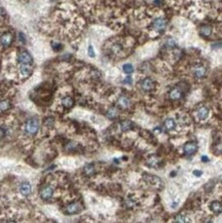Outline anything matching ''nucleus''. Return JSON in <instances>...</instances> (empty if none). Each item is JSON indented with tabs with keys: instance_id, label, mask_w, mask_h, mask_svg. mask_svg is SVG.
<instances>
[{
	"instance_id": "f257e3e1",
	"label": "nucleus",
	"mask_w": 222,
	"mask_h": 223,
	"mask_svg": "<svg viewBox=\"0 0 222 223\" xmlns=\"http://www.w3.org/2000/svg\"><path fill=\"white\" fill-rule=\"evenodd\" d=\"M24 132L29 136H35L39 131V120L37 118H30L24 125Z\"/></svg>"
},
{
	"instance_id": "f03ea898",
	"label": "nucleus",
	"mask_w": 222,
	"mask_h": 223,
	"mask_svg": "<svg viewBox=\"0 0 222 223\" xmlns=\"http://www.w3.org/2000/svg\"><path fill=\"white\" fill-rule=\"evenodd\" d=\"M39 194H40V197L43 200H49L52 199V196H54V189L50 185H43L39 190Z\"/></svg>"
},
{
	"instance_id": "7ed1b4c3",
	"label": "nucleus",
	"mask_w": 222,
	"mask_h": 223,
	"mask_svg": "<svg viewBox=\"0 0 222 223\" xmlns=\"http://www.w3.org/2000/svg\"><path fill=\"white\" fill-rule=\"evenodd\" d=\"M16 60L20 64H31L32 63V57L27 50L22 49L18 53V56H16Z\"/></svg>"
},
{
	"instance_id": "20e7f679",
	"label": "nucleus",
	"mask_w": 222,
	"mask_h": 223,
	"mask_svg": "<svg viewBox=\"0 0 222 223\" xmlns=\"http://www.w3.org/2000/svg\"><path fill=\"white\" fill-rule=\"evenodd\" d=\"M13 35L10 32H5L2 35H0V46L3 47H8L13 43Z\"/></svg>"
},
{
	"instance_id": "39448f33",
	"label": "nucleus",
	"mask_w": 222,
	"mask_h": 223,
	"mask_svg": "<svg viewBox=\"0 0 222 223\" xmlns=\"http://www.w3.org/2000/svg\"><path fill=\"white\" fill-rule=\"evenodd\" d=\"M166 26H167V21L164 18H157L152 22V29L157 31V32L164 31Z\"/></svg>"
},
{
	"instance_id": "423d86ee",
	"label": "nucleus",
	"mask_w": 222,
	"mask_h": 223,
	"mask_svg": "<svg viewBox=\"0 0 222 223\" xmlns=\"http://www.w3.org/2000/svg\"><path fill=\"white\" fill-rule=\"evenodd\" d=\"M192 73H193V76H195V78H198V79H202V78H204L205 76H206L207 70L203 65H195L192 69Z\"/></svg>"
},
{
	"instance_id": "0eeeda50",
	"label": "nucleus",
	"mask_w": 222,
	"mask_h": 223,
	"mask_svg": "<svg viewBox=\"0 0 222 223\" xmlns=\"http://www.w3.org/2000/svg\"><path fill=\"white\" fill-rule=\"evenodd\" d=\"M19 73L21 77H29L32 73V67L30 64H21L19 68Z\"/></svg>"
},
{
	"instance_id": "6e6552de",
	"label": "nucleus",
	"mask_w": 222,
	"mask_h": 223,
	"mask_svg": "<svg viewBox=\"0 0 222 223\" xmlns=\"http://www.w3.org/2000/svg\"><path fill=\"white\" fill-rule=\"evenodd\" d=\"M154 81L151 78H144L143 80L140 81V87L145 92H149L154 87Z\"/></svg>"
},
{
	"instance_id": "1a4fd4ad",
	"label": "nucleus",
	"mask_w": 222,
	"mask_h": 223,
	"mask_svg": "<svg viewBox=\"0 0 222 223\" xmlns=\"http://www.w3.org/2000/svg\"><path fill=\"white\" fill-rule=\"evenodd\" d=\"M117 105H118L122 109H129L132 105V102L130 98H128L126 96L122 95L117 99Z\"/></svg>"
},
{
	"instance_id": "9d476101",
	"label": "nucleus",
	"mask_w": 222,
	"mask_h": 223,
	"mask_svg": "<svg viewBox=\"0 0 222 223\" xmlns=\"http://www.w3.org/2000/svg\"><path fill=\"white\" fill-rule=\"evenodd\" d=\"M66 213L67 214H77L81 211V206L78 203H72V204L68 205L66 207Z\"/></svg>"
},
{
	"instance_id": "9b49d317",
	"label": "nucleus",
	"mask_w": 222,
	"mask_h": 223,
	"mask_svg": "<svg viewBox=\"0 0 222 223\" xmlns=\"http://www.w3.org/2000/svg\"><path fill=\"white\" fill-rule=\"evenodd\" d=\"M183 150L186 154H195L198 150V145L195 142H188L184 145Z\"/></svg>"
},
{
	"instance_id": "f8f14e48",
	"label": "nucleus",
	"mask_w": 222,
	"mask_h": 223,
	"mask_svg": "<svg viewBox=\"0 0 222 223\" xmlns=\"http://www.w3.org/2000/svg\"><path fill=\"white\" fill-rule=\"evenodd\" d=\"M19 191L23 196H28L31 193V185L28 182L22 183L19 187Z\"/></svg>"
},
{
	"instance_id": "ddd939ff",
	"label": "nucleus",
	"mask_w": 222,
	"mask_h": 223,
	"mask_svg": "<svg viewBox=\"0 0 222 223\" xmlns=\"http://www.w3.org/2000/svg\"><path fill=\"white\" fill-rule=\"evenodd\" d=\"M196 115H198V117L199 119H202V120L206 119V118L209 116V109H208L206 106H201L198 109V111H196Z\"/></svg>"
},
{
	"instance_id": "4468645a",
	"label": "nucleus",
	"mask_w": 222,
	"mask_h": 223,
	"mask_svg": "<svg viewBox=\"0 0 222 223\" xmlns=\"http://www.w3.org/2000/svg\"><path fill=\"white\" fill-rule=\"evenodd\" d=\"M212 27L209 26V25H203L201 28H199V34L204 37H209V36L212 34Z\"/></svg>"
},
{
	"instance_id": "2eb2a0df",
	"label": "nucleus",
	"mask_w": 222,
	"mask_h": 223,
	"mask_svg": "<svg viewBox=\"0 0 222 223\" xmlns=\"http://www.w3.org/2000/svg\"><path fill=\"white\" fill-rule=\"evenodd\" d=\"M210 209L212 210L213 213L215 214H220L222 212V204L220 202H217V200H215V202H213L212 204L210 205Z\"/></svg>"
},
{
	"instance_id": "dca6fc26",
	"label": "nucleus",
	"mask_w": 222,
	"mask_h": 223,
	"mask_svg": "<svg viewBox=\"0 0 222 223\" xmlns=\"http://www.w3.org/2000/svg\"><path fill=\"white\" fill-rule=\"evenodd\" d=\"M12 107V103H10L9 100L7 99H1L0 100V111H7V110L10 109Z\"/></svg>"
},
{
	"instance_id": "f3484780",
	"label": "nucleus",
	"mask_w": 222,
	"mask_h": 223,
	"mask_svg": "<svg viewBox=\"0 0 222 223\" xmlns=\"http://www.w3.org/2000/svg\"><path fill=\"white\" fill-rule=\"evenodd\" d=\"M169 96H170V98L172 99V100H178V99L181 98L182 92H181L180 89H178V87H175V89H173L172 91L170 92Z\"/></svg>"
},
{
	"instance_id": "a211bd4d",
	"label": "nucleus",
	"mask_w": 222,
	"mask_h": 223,
	"mask_svg": "<svg viewBox=\"0 0 222 223\" xmlns=\"http://www.w3.org/2000/svg\"><path fill=\"white\" fill-rule=\"evenodd\" d=\"M62 104H63L64 107H66V108H71V107L74 105V100L69 97V96H67V97H64L62 99Z\"/></svg>"
},
{
	"instance_id": "6ab92c4d",
	"label": "nucleus",
	"mask_w": 222,
	"mask_h": 223,
	"mask_svg": "<svg viewBox=\"0 0 222 223\" xmlns=\"http://www.w3.org/2000/svg\"><path fill=\"white\" fill-rule=\"evenodd\" d=\"M108 118H110V119H115L117 116H118V111H117L116 108H113V107H111V108H109L107 110V113H106Z\"/></svg>"
},
{
	"instance_id": "aec40b11",
	"label": "nucleus",
	"mask_w": 222,
	"mask_h": 223,
	"mask_svg": "<svg viewBox=\"0 0 222 223\" xmlns=\"http://www.w3.org/2000/svg\"><path fill=\"white\" fill-rule=\"evenodd\" d=\"M132 126H133V122L130 121V120H123V121L120 122V130L123 131V132L131 130Z\"/></svg>"
},
{
	"instance_id": "412c9836",
	"label": "nucleus",
	"mask_w": 222,
	"mask_h": 223,
	"mask_svg": "<svg viewBox=\"0 0 222 223\" xmlns=\"http://www.w3.org/2000/svg\"><path fill=\"white\" fill-rule=\"evenodd\" d=\"M165 126L167 128V130H174L176 126V122L175 120L172 119V118H169L165 121Z\"/></svg>"
},
{
	"instance_id": "4be33fe9",
	"label": "nucleus",
	"mask_w": 222,
	"mask_h": 223,
	"mask_svg": "<svg viewBox=\"0 0 222 223\" xmlns=\"http://www.w3.org/2000/svg\"><path fill=\"white\" fill-rule=\"evenodd\" d=\"M84 173H86L88 176H91L95 173V166L94 165H92V163H89V165H86L84 166Z\"/></svg>"
},
{
	"instance_id": "5701e85b",
	"label": "nucleus",
	"mask_w": 222,
	"mask_h": 223,
	"mask_svg": "<svg viewBox=\"0 0 222 223\" xmlns=\"http://www.w3.org/2000/svg\"><path fill=\"white\" fill-rule=\"evenodd\" d=\"M122 70H123V72L126 73V74H131V73L134 72V67L132 64H125L122 66Z\"/></svg>"
},
{
	"instance_id": "b1692460",
	"label": "nucleus",
	"mask_w": 222,
	"mask_h": 223,
	"mask_svg": "<svg viewBox=\"0 0 222 223\" xmlns=\"http://www.w3.org/2000/svg\"><path fill=\"white\" fill-rule=\"evenodd\" d=\"M175 221L176 222H185V221H186V219H185V217L182 215V214H180V215H177L176 216Z\"/></svg>"
},
{
	"instance_id": "393cba45",
	"label": "nucleus",
	"mask_w": 222,
	"mask_h": 223,
	"mask_svg": "<svg viewBox=\"0 0 222 223\" xmlns=\"http://www.w3.org/2000/svg\"><path fill=\"white\" fill-rule=\"evenodd\" d=\"M54 122H55V121H54L53 118H46L44 125H45L46 126H54Z\"/></svg>"
},
{
	"instance_id": "a878e982",
	"label": "nucleus",
	"mask_w": 222,
	"mask_h": 223,
	"mask_svg": "<svg viewBox=\"0 0 222 223\" xmlns=\"http://www.w3.org/2000/svg\"><path fill=\"white\" fill-rule=\"evenodd\" d=\"M89 57H92V58L95 57V52H94V49H93L92 46H89Z\"/></svg>"
},
{
	"instance_id": "bb28decb",
	"label": "nucleus",
	"mask_w": 222,
	"mask_h": 223,
	"mask_svg": "<svg viewBox=\"0 0 222 223\" xmlns=\"http://www.w3.org/2000/svg\"><path fill=\"white\" fill-rule=\"evenodd\" d=\"M5 135H6V131H5V129H3V128H0V139H2V138H4Z\"/></svg>"
},
{
	"instance_id": "cd10ccee",
	"label": "nucleus",
	"mask_w": 222,
	"mask_h": 223,
	"mask_svg": "<svg viewBox=\"0 0 222 223\" xmlns=\"http://www.w3.org/2000/svg\"><path fill=\"white\" fill-rule=\"evenodd\" d=\"M132 82H133V79H132V77H126L125 80H123V83H126V84H131Z\"/></svg>"
},
{
	"instance_id": "c85d7f7f",
	"label": "nucleus",
	"mask_w": 222,
	"mask_h": 223,
	"mask_svg": "<svg viewBox=\"0 0 222 223\" xmlns=\"http://www.w3.org/2000/svg\"><path fill=\"white\" fill-rule=\"evenodd\" d=\"M193 175H195V176H202L203 175V172L202 171H193Z\"/></svg>"
},
{
	"instance_id": "c756f323",
	"label": "nucleus",
	"mask_w": 222,
	"mask_h": 223,
	"mask_svg": "<svg viewBox=\"0 0 222 223\" xmlns=\"http://www.w3.org/2000/svg\"><path fill=\"white\" fill-rule=\"evenodd\" d=\"M20 40H21L22 42H25V36H24V34L23 33H20Z\"/></svg>"
},
{
	"instance_id": "7c9ffc66",
	"label": "nucleus",
	"mask_w": 222,
	"mask_h": 223,
	"mask_svg": "<svg viewBox=\"0 0 222 223\" xmlns=\"http://www.w3.org/2000/svg\"><path fill=\"white\" fill-rule=\"evenodd\" d=\"M4 15V12H3V8H2L1 6H0V18H1L2 16Z\"/></svg>"
},
{
	"instance_id": "2f4dec72",
	"label": "nucleus",
	"mask_w": 222,
	"mask_h": 223,
	"mask_svg": "<svg viewBox=\"0 0 222 223\" xmlns=\"http://www.w3.org/2000/svg\"><path fill=\"white\" fill-rule=\"evenodd\" d=\"M202 160H203V162L206 163V162H208V160H209V159H208L207 156H202Z\"/></svg>"
}]
</instances>
